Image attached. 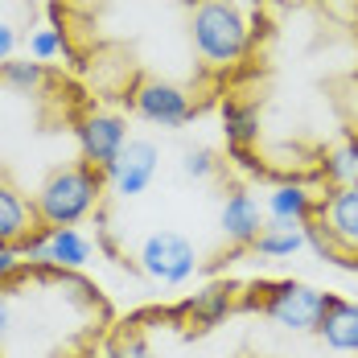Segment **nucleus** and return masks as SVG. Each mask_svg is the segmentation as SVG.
Instances as JSON below:
<instances>
[{"label": "nucleus", "mask_w": 358, "mask_h": 358, "mask_svg": "<svg viewBox=\"0 0 358 358\" xmlns=\"http://www.w3.org/2000/svg\"><path fill=\"white\" fill-rule=\"evenodd\" d=\"M13 50H17V29L8 21H0V66L13 62Z\"/></svg>", "instance_id": "412c9836"}, {"label": "nucleus", "mask_w": 358, "mask_h": 358, "mask_svg": "<svg viewBox=\"0 0 358 358\" xmlns=\"http://www.w3.org/2000/svg\"><path fill=\"white\" fill-rule=\"evenodd\" d=\"M0 78H4L13 91H25V95H29V91H37V87L45 83V66H41V62H29V58H25V62H4V66H0Z\"/></svg>", "instance_id": "a211bd4d"}, {"label": "nucleus", "mask_w": 358, "mask_h": 358, "mask_svg": "<svg viewBox=\"0 0 358 358\" xmlns=\"http://www.w3.org/2000/svg\"><path fill=\"white\" fill-rule=\"evenodd\" d=\"M21 255L25 259H41V264H58V268H83L91 259V243L74 227H50V235L25 239Z\"/></svg>", "instance_id": "1a4fd4ad"}, {"label": "nucleus", "mask_w": 358, "mask_h": 358, "mask_svg": "<svg viewBox=\"0 0 358 358\" xmlns=\"http://www.w3.org/2000/svg\"><path fill=\"white\" fill-rule=\"evenodd\" d=\"M17 264H21V259H17V251L0 248V280H4V276H13V272H17Z\"/></svg>", "instance_id": "b1692460"}, {"label": "nucleus", "mask_w": 358, "mask_h": 358, "mask_svg": "<svg viewBox=\"0 0 358 358\" xmlns=\"http://www.w3.org/2000/svg\"><path fill=\"white\" fill-rule=\"evenodd\" d=\"M181 169H185V178H210L215 173V157L206 148H189L181 157Z\"/></svg>", "instance_id": "aec40b11"}, {"label": "nucleus", "mask_w": 358, "mask_h": 358, "mask_svg": "<svg viewBox=\"0 0 358 358\" xmlns=\"http://www.w3.org/2000/svg\"><path fill=\"white\" fill-rule=\"evenodd\" d=\"M317 334L325 338L329 350L358 355V305L355 301H338V296H329V309H325Z\"/></svg>", "instance_id": "9b49d317"}, {"label": "nucleus", "mask_w": 358, "mask_h": 358, "mask_svg": "<svg viewBox=\"0 0 358 358\" xmlns=\"http://www.w3.org/2000/svg\"><path fill=\"white\" fill-rule=\"evenodd\" d=\"M29 54H34V62H50V58H58V54H71V45H66L62 29H37V34L29 37Z\"/></svg>", "instance_id": "6ab92c4d"}, {"label": "nucleus", "mask_w": 358, "mask_h": 358, "mask_svg": "<svg viewBox=\"0 0 358 358\" xmlns=\"http://www.w3.org/2000/svg\"><path fill=\"white\" fill-rule=\"evenodd\" d=\"M29 222H34V210L25 206V198L0 181V248H21L29 239Z\"/></svg>", "instance_id": "f8f14e48"}, {"label": "nucleus", "mask_w": 358, "mask_h": 358, "mask_svg": "<svg viewBox=\"0 0 358 358\" xmlns=\"http://www.w3.org/2000/svg\"><path fill=\"white\" fill-rule=\"evenodd\" d=\"M313 210H317V202L309 198L305 185H276L268 194V218H276V222H309Z\"/></svg>", "instance_id": "4468645a"}, {"label": "nucleus", "mask_w": 358, "mask_h": 358, "mask_svg": "<svg viewBox=\"0 0 358 358\" xmlns=\"http://www.w3.org/2000/svg\"><path fill=\"white\" fill-rule=\"evenodd\" d=\"M78 144H83V157L95 169L108 173L111 165H115V157L124 152V144H128V128L111 111H91V115L78 120Z\"/></svg>", "instance_id": "0eeeda50"}, {"label": "nucleus", "mask_w": 358, "mask_h": 358, "mask_svg": "<svg viewBox=\"0 0 358 358\" xmlns=\"http://www.w3.org/2000/svg\"><path fill=\"white\" fill-rule=\"evenodd\" d=\"M66 4H71V8H83V13H91V8H95L99 0H66Z\"/></svg>", "instance_id": "393cba45"}, {"label": "nucleus", "mask_w": 358, "mask_h": 358, "mask_svg": "<svg viewBox=\"0 0 358 358\" xmlns=\"http://www.w3.org/2000/svg\"><path fill=\"white\" fill-rule=\"evenodd\" d=\"M189 34H194L198 54L210 66H235L248 54V41H251L248 21H243V13L231 0H202L194 8Z\"/></svg>", "instance_id": "f257e3e1"}, {"label": "nucleus", "mask_w": 358, "mask_h": 358, "mask_svg": "<svg viewBox=\"0 0 358 358\" xmlns=\"http://www.w3.org/2000/svg\"><path fill=\"white\" fill-rule=\"evenodd\" d=\"M325 178L334 181V185H355L358 181V141L338 144L325 157Z\"/></svg>", "instance_id": "f3484780"}, {"label": "nucleus", "mask_w": 358, "mask_h": 358, "mask_svg": "<svg viewBox=\"0 0 358 358\" xmlns=\"http://www.w3.org/2000/svg\"><path fill=\"white\" fill-rule=\"evenodd\" d=\"M227 313H231V288H222V285L202 288V292L189 301V317L198 325H218Z\"/></svg>", "instance_id": "dca6fc26"}, {"label": "nucleus", "mask_w": 358, "mask_h": 358, "mask_svg": "<svg viewBox=\"0 0 358 358\" xmlns=\"http://www.w3.org/2000/svg\"><path fill=\"white\" fill-rule=\"evenodd\" d=\"M103 181L95 173V165H74V169H58L54 178L41 185L34 202V215L45 227H74L78 218H87L99 202Z\"/></svg>", "instance_id": "f03ea898"}, {"label": "nucleus", "mask_w": 358, "mask_h": 358, "mask_svg": "<svg viewBox=\"0 0 358 358\" xmlns=\"http://www.w3.org/2000/svg\"><path fill=\"white\" fill-rule=\"evenodd\" d=\"M251 248L259 251V255H268V259H288V255H296L301 248H309L305 222H276V218H272V222L259 231V239H255Z\"/></svg>", "instance_id": "ddd939ff"}, {"label": "nucleus", "mask_w": 358, "mask_h": 358, "mask_svg": "<svg viewBox=\"0 0 358 358\" xmlns=\"http://www.w3.org/2000/svg\"><path fill=\"white\" fill-rule=\"evenodd\" d=\"M222 235L231 239V243H239V248H251L255 239H259V231H264V215H259V202L243 194V189H235L227 202H222Z\"/></svg>", "instance_id": "9d476101"}, {"label": "nucleus", "mask_w": 358, "mask_h": 358, "mask_svg": "<svg viewBox=\"0 0 358 358\" xmlns=\"http://www.w3.org/2000/svg\"><path fill=\"white\" fill-rule=\"evenodd\" d=\"M157 165H161L157 144L152 141H128L124 144V152L115 157V165L108 169V178H111V185H115V194L136 198V194H144V189L152 185Z\"/></svg>", "instance_id": "6e6552de"}, {"label": "nucleus", "mask_w": 358, "mask_h": 358, "mask_svg": "<svg viewBox=\"0 0 358 358\" xmlns=\"http://www.w3.org/2000/svg\"><path fill=\"white\" fill-rule=\"evenodd\" d=\"M132 108H136L141 120L161 124V128H181L194 115L189 95L181 91L178 83H165V78H144L141 87L132 91Z\"/></svg>", "instance_id": "423d86ee"}, {"label": "nucleus", "mask_w": 358, "mask_h": 358, "mask_svg": "<svg viewBox=\"0 0 358 358\" xmlns=\"http://www.w3.org/2000/svg\"><path fill=\"white\" fill-rule=\"evenodd\" d=\"M13 334V301L0 292V346H4V338Z\"/></svg>", "instance_id": "5701e85b"}, {"label": "nucleus", "mask_w": 358, "mask_h": 358, "mask_svg": "<svg viewBox=\"0 0 358 358\" xmlns=\"http://www.w3.org/2000/svg\"><path fill=\"white\" fill-rule=\"evenodd\" d=\"M325 309H329V292L301 285V280H285V285H272L264 292V313L292 334H313L322 325Z\"/></svg>", "instance_id": "7ed1b4c3"}, {"label": "nucleus", "mask_w": 358, "mask_h": 358, "mask_svg": "<svg viewBox=\"0 0 358 358\" xmlns=\"http://www.w3.org/2000/svg\"><path fill=\"white\" fill-rule=\"evenodd\" d=\"M115 358H148V346L141 338H120L115 342Z\"/></svg>", "instance_id": "4be33fe9"}, {"label": "nucleus", "mask_w": 358, "mask_h": 358, "mask_svg": "<svg viewBox=\"0 0 358 358\" xmlns=\"http://www.w3.org/2000/svg\"><path fill=\"white\" fill-rule=\"evenodd\" d=\"M313 218L322 222V231L329 235V243H334V259L358 268V181L355 185L329 189L322 202H317Z\"/></svg>", "instance_id": "20e7f679"}, {"label": "nucleus", "mask_w": 358, "mask_h": 358, "mask_svg": "<svg viewBox=\"0 0 358 358\" xmlns=\"http://www.w3.org/2000/svg\"><path fill=\"white\" fill-rule=\"evenodd\" d=\"M222 132L235 152H248V144L259 141V111L251 103H227L222 108Z\"/></svg>", "instance_id": "2eb2a0df"}, {"label": "nucleus", "mask_w": 358, "mask_h": 358, "mask_svg": "<svg viewBox=\"0 0 358 358\" xmlns=\"http://www.w3.org/2000/svg\"><path fill=\"white\" fill-rule=\"evenodd\" d=\"M141 268L161 285H185L198 268V251L178 231H152L141 243Z\"/></svg>", "instance_id": "39448f33"}]
</instances>
